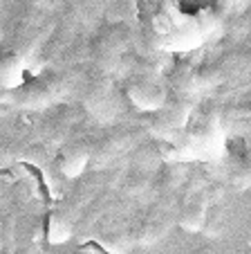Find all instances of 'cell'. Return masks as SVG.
Segmentation results:
<instances>
[{
  "instance_id": "6da1fadb",
  "label": "cell",
  "mask_w": 251,
  "mask_h": 254,
  "mask_svg": "<svg viewBox=\"0 0 251 254\" xmlns=\"http://www.w3.org/2000/svg\"><path fill=\"white\" fill-rule=\"evenodd\" d=\"M148 128L146 126H126L108 133L105 137H101L99 142L92 146V167L95 169H105L108 164L117 162L121 155L130 153V151L139 149L146 139Z\"/></svg>"
},
{
  "instance_id": "7a4b0ae2",
  "label": "cell",
  "mask_w": 251,
  "mask_h": 254,
  "mask_svg": "<svg viewBox=\"0 0 251 254\" xmlns=\"http://www.w3.org/2000/svg\"><path fill=\"white\" fill-rule=\"evenodd\" d=\"M208 211V185L200 176L191 178L189 189L184 191V202L180 205V225L189 232H200L206 225Z\"/></svg>"
},
{
  "instance_id": "3957f363",
  "label": "cell",
  "mask_w": 251,
  "mask_h": 254,
  "mask_svg": "<svg viewBox=\"0 0 251 254\" xmlns=\"http://www.w3.org/2000/svg\"><path fill=\"white\" fill-rule=\"evenodd\" d=\"M92 162V146L83 142H76L67 149H63V153L56 158V169L65 178H76L83 173V169Z\"/></svg>"
},
{
  "instance_id": "277c9868",
  "label": "cell",
  "mask_w": 251,
  "mask_h": 254,
  "mask_svg": "<svg viewBox=\"0 0 251 254\" xmlns=\"http://www.w3.org/2000/svg\"><path fill=\"white\" fill-rule=\"evenodd\" d=\"M74 122H76V113H72V111H65V113H61V115L50 117V120L41 126V130H38V142H43L48 149L58 146V144L70 135Z\"/></svg>"
},
{
  "instance_id": "5b68a950",
  "label": "cell",
  "mask_w": 251,
  "mask_h": 254,
  "mask_svg": "<svg viewBox=\"0 0 251 254\" xmlns=\"http://www.w3.org/2000/svg\"><path fill=\"white\" fill-rule=\"evenodd\" d=\"M133 101L137 106H142V108L155 111V108L164 106V95H161L157 88H151V86H148V90H137V88H135L133 90Z\"/></svg>"
},
{
  "instance_id": "8992f818",
  "label": "cell",
  "mask_w": 251,
  "mask_h": 254,
  "mask_svg": "<svg viewBox=\"0 0 251 254\" xmlns=\"http://www.w3.org/2000/svg\"><path fill=\"white\" fill-rule=\"evenodd\" d=\"M20 254H38V250L34 248V245H25L23 252H20Z\"/></svg>"
},
{
  "instance_id": "52a82bcc",
  "label": "cell",
  "mask_w": 251,
  "mask_h": 254,
  "mask_svg": "<svg viewBox=\"0 0 251 254\" xmlns=\"http://www.w3.org/2000/svg\"><path fill=\"white\" fill-rule=\"evenodd\" d=\"M195 254H215V252H213V248H202L200 252H195Z\"/></svg>"
}]
</instances>
